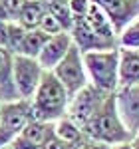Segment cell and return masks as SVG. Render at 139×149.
Masks as SVG:
<instances>
[{
    "instance_id": "cell-16",
    "label": "cell",
    "mask_w": 139,
    "mask_h": 149,
    "mask_svg": "<svg viewBox=\"0 0 139 149\" xmlns=\"http://www.w3.org/2000/svg\"><path fill=\"white\" fill-rule=\"evenodd\" d=\"M44 14H46V4L42 0H28L14 22H18L24 30H36V28H40Z\"/></svg>"
},
{
    "instance_id": "cell-7",
    "label": "cell",
    "mask_w": 139,
    "mask_h": 149,
    "mask_svg": "<svg viewBox=\"0 0 139 149\" xmlns=\"http://www.w3.org/2000/svg\"><path fill=\"white\" fill-rule=\"evenodd\" d=\"M109 18L115 34L119 36L133 20L139 18V0H90Z\"/></svg>"
},
{
    "instance_id": "cell-11",
    "label": "cell",
    "mask_w": 139,
    "mask_h": 149,
    "mask_svg": "<svg viewBox=\"0 0 139 149\" xmlns=\"http://www.w3.org/2000/svg\"><path fill=\"white\" fill-rule=\"evenodd\" d=\"M70 36H72L74 46L78 48L81 54H88V52H99V50H111V48H113V46H109L107 42H104V40H101V38H99V36L88 26L85 18H74Z\"/></svg>"
},
{
    "instance_id": "cell-34",
    "label": "cell",
    "mask_w": 139,
    "mask_h": 149,
    "mask_svg": "<svg viewBox=\"0 0 139 149\" xmlns=\"http://www.w3.org/2000/svg\"><path fill=\"white\" fill-rule=\"evenodd\" d=\"M0 103H2V102H0Z\"/></svg>"
},
{
    "instance_id": "cell-5",
    "label": "cell",
    "mask_w": 139,
    "mask_h": 149,
    "mask_svg": "<svg viewBox=\"0 0 139 149\" xmlns=\"http://www.w3.org/2000/svg\"><path fill=\"white\" fill-rule=\"evenodd\" d=\"M109 95H111V93L99 92L97 88H93L92 84L85 86L81 92H78L72 100H70L68 117L72 119V121H76V123L83 129L85 123L101 109V105L105 103V100H107Z\"/></svg>"
},
{
    "instance_id": "cell-3",
    "label": "cell",
    "mask_w": 139,
    "mask_h": 149,
    "mask_svg": "<svg viewBox=\"0 0 139 149\" xmlns=\"http://www.w3.org/2000/svg\"><path fill=\"white\" fill-rule=\"evenodd\" d=\"M81 56L90 84L99 92L115 93L119 88V48L88 52Z\"/></svg>"
},
{
    "instance_id": "cell-24",
    "label": "cell",
    "mask_w": 139,
    "mask_h": 149,
    "mask_svg": "<svg viewBox=\"0 0 139 149\" xmlns=\"http://www.w3.org/2000/svg\"><path fill=\"white\" fill-rule=\"evenodd\" d=\"M90 0H70L68 6L70 10H72V14H74V18H83L85 16V12H88V8H90Z\"/></svg>"
},
{
    "instance_id": "cell-20",
    "label": "cell",
    "mask_w": 139,
    "mask_h": 149,
    "mask_svg": "<svg viewBox=\"0 0 139 149\" xmlns=\"http://www.w3.org/2000/svg\"><path fill=\"white\" fill-rule=\"evenodd\" d=\"M117 46L127 50H139V18L133 20L127 28L117 36Z\"/></svg>"
},
{
    "instance_id": "cell-31",
    "label": "cell",
    "mask_w": 139,
    "mask_h": 149,
    "mask_svg": "<svg viewBox=\"0 0 139 149\" xmlns=\"http://www.w3.org/2000/svg\"><path fill=\"white\" fill-rule=\"evenodd\" d=\"M42 2H70V0H42Z\"/></svg>"
},
{
    "instance_id": "cell-25",
    "label": "cell",
    "mask_w": 139,
    "mask_h": 149,
    "mask_svg": "<svg viewBox=\"0 0 139 149\" xmlns=\"http://www.w3.org/2000/svg\"><path fill=\"white\" fill-rule=\"evenodd\" d=\"M12 147H14V149H40L38 145H34L32 141L24 139L22 135H16V137L12 139Z\"/></svg>"
},
{
    "instance_id": "cell-27",
    "label": "cell",
    "mask_w": 139,
    "mask_h": 149,
    "mask_svg": "<svg viewBox=\"0 0 139 149\" xmlns=\"http://www.w3.org/2000/svg\"><path fill=\"white\" fill-rule=\"evenodd\" d=\"M8 24L10 22L0 20V48H6V44H8Z\"/></svg>"
},
{
    "instance_id": "cell-28",
    "label": "cell",
    "mask_w": 139,
    "mask_h": 149,
    "mask_svg": "<svg viewBox=\"0 0 139 149\" xmlns=\"http://www.w3.org/2000/svg\"><path fill=\"white\" fill-rule=\"evenodd\" d=\"M78 149H111L109 145H105V143H97V141H92V139H88L81 147H78Z\"/></svg>"
},
{
    "instance_id": "cell-22",
    "label": "cell",
    "mask_w": 139,
    "mask_h": 149,
    "mask_svg": "<svg viewBox=\"0 0 139 149\" xmlns=\"http://www.w3.org/2000/svg\"><path fill=\"white\" fill-rule=\"evenodd\" d=\"M40 30L48 36H56V34H62V32H66L64 28H62V24L52 16V14H44V18H42V22H40Z\"/></svg>"
},
{
    "instance_id": "cell-9",
    "label": "cell",
    "mask_w": 139,
    "mask_h": 149,
    "mask_svg": "<svg viewBox=\"0 0 139 149\" xmlns=\"http://www.w3.org/2000/svg\"><path fill=\"white\" fill-rule=\"evenodd\" d=\"M34 119L30 100H14V102L0 103V125L6 127L10 133L20 135L22 129Z\"/></svg>"
},
{
    "instance_id": "cell-26",
    "label": "cell",
    "mask_w": 139,
    "mask_h": 149,
    "mask_svg": "<svg viewBox=\"0 0 139 149\" xmlns=\"http://www.w3.org/2000/svg\"><path fill=\"white\" fill-rule=\"evenodd\" d=\"M16 137L14 133H10L6 127H2L0 125V149L4 147V145H8V143H12V139Z\"/></svg>"
},
{
    "instance_id": "cell-30",
    "label": "cell",
    "mask_w": 139,
    "mask_h": 149,
    "mask_svg": "<svg viewBox=\"0 0 139 149\" xmlns=\"http://www.w3.org/2000/svg\"><path fill=\"white\" fill-rule=\"evenodd\" d=\"M131 145H133V149H139V135L131 139Z\"/></svg>"
},
{
    "instance_id": "cell-18",
    "label": "cell",
    "mask_w": 139,
    "mask_h": 149,
    "mask_svg": "<svg viewBox=\"0 0 139 149\" xmlns=\"http://www.w3.org/2000/svg\"><path fill=\"white\" fill-rule=\"evenodd\" d=\"M50 36L44 34L40 28L36 30H26V36H24L22 44H20V50L16 56H28V58H38V54L42 52L44 44L48 42Z\"/></svg>"
},
{
    "instance_id": "cell-17",
    "label": "cell",
    "mask_w": 139,
    "mask_h": 149,
    "mask_svg": "<svg viewBox=\"0 0 139 149\" xmlns=\"http://www.w3.org/2000/svg\"><path fill=\"white\" fill-rule=\"evenodd\" d=\"M54 133H56V125H54V123H50V121H40V119H32V121L22 129L20 135H22L24 139H28V141H32L34 145L42 147Z\"/></svg>"
},
{
    "instance_id": "cell-12",
    "label": "cell",
    "mask_w": 139,
    "mask_h": 149,
    "mask_svg": "<svg viewBox=\"0 0 139 149\" xmlns=\"http://www.w3.org/2000/svg\"><path fill=\"white\" fill-rule=\"evenodd\" d=\"M12 64H14V54L6 48H0V102L2 103L20 100L16 86H14Z\"/></svg>"
},
{
    "instance_id": "cell-21",
    "label": "cell",
    "mask_w": 139,
    "mask_h": 149,
    "mask_svg": "<svg viewBox=\"0 0 139 149\" xmlns=\"http://www.w3.org/2000/svg\"><path fill=\"white\" fill-rule=\"evenodd\" d=\"M24 36H26V30L18 22H10L8 24V44H6V50H10L12 54L16 56L18 50H20V44H22Z\"/></svg>"
},
{
    "instance_id": "cell-33",
    "label": "cell",
    "mask_w": 139,
    "mask_h": 149,
    "mask_svg": "<svg viewBox=\"0 0 139 149\" xmlns=\"http://www.w3.org/2000/svg\"><path fill=\"white\" fill-rule=\"evenodd\" d=\"M0 2H2V0H0Z\"/></svg>"
},
{
    "instance_id": "cell-6",
    "label": "cell",
    "mask_w": 139,
    "mask_h": 149,
    "mask_svg": "<svg viewBox=\"0 0 139 149\" xmlns=\"http://www.w3.org/2000/svg\"><path fill=\"white\" fill-rule=\"evenodd\" d=\"M12 76H14V86L16 92L22 100H32L34 92L38 90L42 76H44V68L38 64L36 58L28 56H14V64H12Z\"/></svg>"
},
{
    "instance_id": "cell-29",
    "label": "cell",
    "mask_w": 139,
    "mask_h": 149,
    "mask_svg": "<svg viewBox=\"0 0 139 149\" xmlns=\"http://www.w3.org/2000/svg\"><path fill=\"white\" fill-rule=\"evenodd\" d=\"M111 149H133L131 141L129 143H119V145H111Z\"/></svg>"
},
{
    "instance_id": "cell-10",
    "label": "cell",
    "mask_w": 139,
    "mask_h": 149,
    "mask_svg": "<svg viewBox=\"0 0 139 149\" xmlns=\"http://www.w3.org/2000/svg\"><path fill=\"white\" fill-rule=\"evenodd\" d=\"M72 46H74V42H72L70 32H62V34L50 36L36 60H38V64L44 68V72H52V70L64 60V56L70 52Z\"/></svg>"
},
{
    "instance_id": "cell-8",
    "label": "cell",
    "mask_w": 139,
    "mask_h": 149,
    "mask_svg": "<svg viewBox=\"0 0 139 149\" xmlns=\"http://www.w3.org/2000/svg\"><path fill=\"white\" fill-rule=\"evenodd\" d=\"M115 103L121 121L125 123L131 137L139 135V84L125 86L115 92Z\"/></svg>"
},
{
    "instance_id": "cell-15",
    "label": "cell",
    "mask_w": 139,
    "mask_h": 149,
    "mask_svg": "<svg viewBox=\"0 0 139 149\" xmlns=\"http://www.w3.org/2000/svg\"><path fill=\"white\" fill-rule=\"evenodd\" d=\"M54 125H56V135H58L62 141H66L68 145H72V147H81V145L88 141L83 129H81L76 121H72L68 115L62 117V119H58Z\"/></svg>"
},
{
    "instance_id": "cell-2",
    "label": "cell",
    "mask_w": 139,
    "mask_h": 149,
    "mask_svg": "<svg viewBox=\"0 0 139 149\" xmlns=\"http://www.w3.org/2000/svg\"><path fill=\"white\" fill-rule=\"evenodd\" d=\"M83 133H85L88 139L97 141V143H105L109 147L111 145H119V143H129L133 139L131 133L127 131L125 123L119 117L115 93H111L105 100V103L101 105V109L85 123Z\"/></svg>"
},
{
    "instance_id": "cell-32",
    "label": "cell",
    "mask_w": 139,
    "mask_h": 149,
    "mask_svg": "<svg viewBox=\"0 0 139 149\" xmlns=\"http://www.w3.org/2000/svg\"><path fill=\"white\" fill-rule=\"evenodd\" d=\"M2 149H14V147H12V143H8V145H4Z\"/></svg>"
},
{
    "instance_id": "cell-13",
    "label": "cell",
    "mask_w": 139,
    "mask_h": 149,
    "mask_svg": "<svg viewBox=\"0 0 139 149\" xmlns=\"http://www.w3.org/2000/svg\"><path fill=\"white\" fill-rule=\"evenodd\" d=\"M83 18H85L88 26H90L104 42H107L109 46H113V48H119L117 46V34H115V30H113V26H111V22H109V18H107L95 4H90V8H88V12H85Z\"/></svg>"
},
{
    "instance_id": "cell-4",
    "label": "cell",
    "mask_w": 139,
    "mask_h": 149,
    "mask_svg": "<svg viewBox=\"0 0 139 149\" xmlns=\"http://www.w3.org/2000/svg\"><path fill=\"white\" fill-rule=\"evenodd\" d=\"M52 74L66 88L70 100L78 92H81L85 86H90L88 72H85V66H83V56H81V52L76 46L70 48V52L64 56V60L60 62L58 66L52 70Z\"/></svg>"
},
{
    "instance_id": "cell-23",
    "label": "cell",
    "mask_w": 139,
    "mask_h": 149,
    "mask_svg": "<svg viewBox=\"0 0 139 149\" xmlns=\"http://www.w3.org/2000/svg\"><path fill=\"white\" fill-rule=\"evenodd\" d=\"M26 2H28V0H2L0 4H2L4 12L8 14V20L14 22V20L18 18V14L22 12V8L26 6Z\"/></svg>"
},
{
    "instance_id": "cell-1",
    "label": "cell",
    "mask_w": 139,
    "mask_h": 149,
    "mask_svg": "<svg viewBox=\"0 0 139 149\" xmlns=\"http://www.w3.org/2000/svg\"><path fill=\"white\" fill-rule=\"evenodd\" d=\"M30 103H32L34 119L56 123L58 119L68 115L70 95L52 72H44L42 81H40L38 90L34 92Z\"/></svg>"
},
{
    "instance_id": "cell-19",
    "label": "cell",
    "mask_w": 139,
    "mask_h": 149,
    "mask_svg": "<svg viewBox=\"0 0 139 149\" xmlns=\"http://www.w3.org/2000/svg\"><path fill=\"white\" fill-rule=\"evenodd\" d=\"M46 4V12L48 14H52L60 24H62V28L70 32L72 30V24H74V14L70 10L68 2H44Z\"/></svg>"
},
{
    "instance_id": "cell-14",
    "label": "cell",
    "mask_w": 139,
    "mask_h": 149,
    "mask_svg": "<svg viewBox=\"0 0 139 149\" xmlns=\"http://www.w3.org/2000/svg\"><path fill=\"white\" fill-rule=\"evenodd\" d=\"M135 84H139V50L119 48V88Z\"/></svg>"
}]
</instances>
